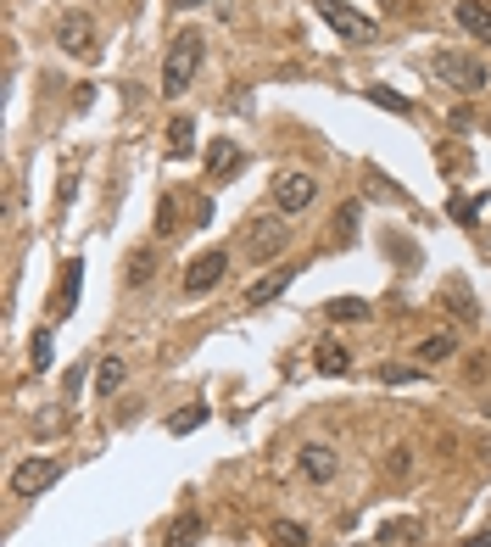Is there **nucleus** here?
Wrapping results in <instances>:
<instances>
[{
    "label": "nucleus",
    "instance_id": "obj_5",
    "mask_svg": "<svg viewBox=\"0 0 491 547\" xmlns=\"http://www.w3.org/2000/svg\"><path fill=\"white\" fill-rule=\"evenodd\" d=\"M56 45L68 51V56H95V17L79 12V6H68V12H61V23H56Z\"/></svg>",
    "mask_w": 491,
    "mask_h": 547
},
{
    "label": "nucleus",
    "instance_id": "obj_17",
    "mask_svg": "<svg viewBox=\"0 0 491 547\" xmlns=\"http://www.w3.org/2000/svg\"><path fill=\"white\" fill-rule=\"evenodd\" d=\"M452 352H458V335H452V330L424 335V341H419V363H441V358H452Z\"/></svg>",
    "mask_w": 491,
    "mask_h": 547
},
{
    "label": "nucleus",
    "instance_id": "obj_1",
    "mask_svg": "<svg viewBox=\"0 0 491 547\" xmlns=\"http://www.w3.org/2000/svg\"><path fill=\"white\" fill-rule=\"evenodd\" d=\"M202 51H207V40L195 34V28L174 34L168 61H162V95H184V90H190V79L202 73Z\"/></svg>",
    "mask_w": 491,
    "mask_h": 547
},
{
    "label": "nucleus",
    "instance_id": "obj_23",
    "mask_svg": "<svg viewBox=\"0 0 491 547\" xmlns=\"http://www.w3.org/2000/svg\"><path fill=\"white\" fill-rule=\"evenodd\" d=\"M274 542H279V547H307V531H302L297 520H279V525H274Z\"/></svg>",
    "mask_w": 491,
    "mask_h": 547
},
{
    "label": "nucleus",
    "instance_id": "obj_14",
    "mask_svg": "<svg viewBox=\"0 0 491 547\" xmlns=\"http://www.w3.org/2000/svg\"><path fill=\"white\" fill-rule=\"evenodd\" d=\"M202 542V514H179V520L168 525V542L162 547H195Z\"/></svg>",
    "mask_w": 491,
    "mask_h": 547
},
{
    "label": "nucleus",
    "instance_id": "obj_8",
    "mask_svg": "<svg viewBox=\"0 0 491 547\" xmlns=\"http://www.w3.org/2000/svg\"><path fill=\"white\" fill-rule=\"evenodd\" d=\"M285 246H290V230H285L279 218H257L251 230H246V251L257 257V263H263V257H279Z\"/></svg>",
    "mask_w": 491,
    "mask_h": 547
},
{
    "label": "nucleus",
    "instance_id": "obj_10",
    "mask_svg": "<svg viewBox=\"0 0 491 547\" xmlns=\"http://www.w3.org/2000/svg\"><path fill=\"white\" fill-rule=\"evenodd\" d=\"M452 17H458V28H464V34H475V40L491 45V6H486V0H458Z\"/></svg>",
    "mask_w": 491,
    "mask_h": 547
},
{
    "label": "nucleus",
    "instance_id": "obj_6",
    "mask_svg": "<svg viewBox=\"0 0 491 547\" xmlns=\"http://www.w3.org/2000/svg\"><path fill=\"white\" fill-rule=\"evenodd\" d=\"M318 17L335 28V34H346V40H374L380 28H374V17H364V12H352V6H341V0H318Z\"/></svg>",
    "mask_w": 491,
    "mask_h": 547
},
{
    "label": "nucleus",
    "instance_id": "obj_21",
    "mask_svg": "<svg viewBox=\"0 0 491 547\" xmlns=\"http://www.w3.org/2000/svg\"><path fill=\"white\" fill-rule=\"evenodd\" d=\"M168 146H174V156H190V151H195V123H190V118H174Z\"/></svg>",
    "mask_w": 491,
    "mask_h": 547
},
{
    "label": "nucleus",
    "instance_id": "obj_7",
    "mask_svg": "<svg viewBox=\"0 0 491 547\" xmlns=\"http://www.w3.org/2000/svg\"><path fill=\"white\" fill-rule=\"evenodd\" d=\"M223 269H229V257H223V246H212V251H202V257H195V263L184 269V291H190V297H207V291H212V285L223 279Z\"/></svg>",
    "mask_w": 491,
    "mask_h": 547
},
{
    "label": "nucleus",
    "instance_id": "obj_15",
    "mask_svg": "<svg viewBox=\"0 0 491 547\" xmlns=\"http://www.w3.org/2000/svg\"><path fill=\"white\" fill-rule=\"evenodd\" d=\"M313 363H318V374H346V346L341 341H318V352H313Z\"/></svg>",
    "mask_w": 491,
    "mask_h": 547
},
{
    "label": "nucleus",
    "instance_id": "obj_30",
    "mask_svg": "<svg viewBox=\"0 0 491 547\" xmlns=\"http://www.w3.org/2000/svg\"><path fill=\"white\" fill-rule=\"evenodd\" d=\"M486 413H491V402H486Z\"/></svg>",
    "mask_w": 491,
    "mask_h": 547
},
{
    "label": "nucleus",
    "instance_id": "obj_28",
    "mask_svg": "<svg viewBox=\"0 0 491 547\" xmlns=\"http://www.w3.org/2000/svg\"><path fill=\"white\" fill-rule=\"evenodd\" d=\"M469 547H491V531H480V536H475V542H469Z\"/></svg>",
    "mask_w": 491,
    "mask_h": 547
},
{
    "label": "nucleus",
    "instance_id": "obj_16",
    "mask_svg": "<svg viewBox=\"0 0 491 547\" xmlns=\"http://www.w3.org/2000/svg\"><path fill=\"white\" fill-rule=\"evenodd\" d=\"M364 95H369L374 107H385V112H397V118H413V101H408V95H397V90H391V84H369Z\"/></svg>",
    "mask_w": 491,
    "mask_h": 547
},
{
    "label": "nucleus",
    "instance_id": "obj_3",
    "mask_svg": "<svg viewBox=\"0 0 491 547\" xmlns=\"http://www.w3.org/2000/svg\"><path fill=\"white\" fill-rule=\"evenodd\" d=\"M313 202H318V179H313V174L285 168V174L274 179V207H279V212H307Z\"/></svg>",
    "mask_w": 491,
    "mask_h": 547
},
{
    "label": "nucleus",
    "instance_id": "obj_18",
    "mask_svg": "<svg viewBox=\"0 0 491 547\" xmlns=\"http://www.w3.org/2000/svg\"><path fill=\"white\" fill-rule=\"evenodd\" d=\"M330 318H352V325H364V318H374V307L364 302V297H335L330 307H324Z\"/></svg>",
    "mask_w": 491,
    "mask_h": 547
},
{
    "label": "nucleus",
    "instance_id": "obj_19",
    "mask_svg": "<svg viewBox=\"0 0 491 547\" xmlns=\"http://www.w3.org/2000/svg\"><path fill=\"white\" fill-rule=\"evenodd\" d=\"M123 358H101V369H95V391H101V397H112L118 391V385H123Z\"/></svg>",
    "mask_w": 491,
    "mask_h": 547
},
{
    "label": "nucleus",
    "instance_id": "obj_20",
    "mask_svg": "<svg viewBox=\"0 0 491 547\" xmlns=\"http://www.w3.org/2000/svg\"><path fill=\"white\" fill-rule=\"evenodd\" d=\"M151 274H156V251H151V246L128 251V285H146Z\"/></svg>",
    "mask_w": 491,
    "mask_h": 547
},
{
    "label": "nucleus",
    "instance_id": "obj_27",
    "mask_svg": "<svg viewBox=\"0 0 491 547\" xmlns=\"http://www.w3.org/2000/svg\"><path fill=\"white\" fill-rule=\"evenodd\" d=\"M168 6H179V12H195V6H207V0H168Z\"/></svg>",
    "mask_w": 491,
    "mask_h": 547
},
{
    "label": "nucleus",
    "instance_id": "obj_11",
    "mask_svg": "<svg viewBox=\"0 0 491 547\" xmlns=\"http://www.w3.org/2000/svg\"><path fill=\"white\" fill-rule=\"evenodd\" d=\"M290 279H297V269H274L269 279H257V285H251V291H246V302H251V307H263V302H274V297L285 291V285H290Z\"/></svg>",
    "mask_w": 491,
    "mask_h": 547
},
{
    "label": "nucleus",
    "instance_id": "obj_12",
    "mask_svg": "<svg viewBox=\"0 0 491 547\" xmlns=\"http://www.w3.org/2000/svg\"><path fill=\"white\" fill-rule=\"evenodd\" d=\"M79 279H84V263H68V269H61V291H56V302H51L56 318L73 313V302H79Z\"/></svg>",
    "mask_w": 491,
    "mask_h": 547
},
{
    "label": "nucleus",
    "instance_id": "obj_2",
    "mask_svg": "<svg viewBox=\"0 0 491 547\" xmlns=\"http://www.w3.org/2000/svg\"><path fill=\"white\" fill-rule=\"evenodd\" d=\"M436 73H441V84H452L458 95H480L486 84H491V68L480 56H469V51H441L436 56Z\"/></svg>",
    "mask_w": 491,
    "mask_h": 547
},
{
    "label": "nucleus",
    "instance_id": "obj_9",
    "mask_svg": "<svg viewBox=\"0 0 491 547\" xmlns=\"http://www.w3.org/2000/svg\"><path fill=\"white\" fill-rule=\"evenodd\" d=\"M335 469H341V458H335L330 441H307V447H302V475L313 480V486H330Z\"/></svg>",
    "mask_w": 491,
    "mask_h": 547
},
{
    "label": "nucleus",
    "instance_id": "obj_26",
    "mask_svg": "<svg viewBox=\"0 0 491 547\" xmlns=\"http://www.w3.org/2000/svg\"><path fill=\"white\" fill-rule=\"evenodd\" d=\"M34 363H40V369L51 363V335H40V341H34Z\"/></svg>",
    "mask_w": 491,
    "mask_h": 547
},
{
    "label": "nucleus",
    "instance_id": "obj_24",
    "mask_svg": "<svg viewBox=\"0 0 491 547\" xmlns=\"http://www.w3.org/2000/svg\"><path fill=\"white\" fill-rule=\"evenodd\" d=\"M380 380H385V385H413V380H424V369H402V363H380Z\"/></svg>",
    "mask_w": 491,
    "mask_h": 547
},
{
    "label": "nucleus",
    "instance_id": "obj_22",
    "mask_svg": "<svg viewBox=\"0 0 491 547\" xmlns=\"http://www.w3.org/2000/svg\"><path fill=\"white\" fill-rule=\"evenodd\" d=\"M202 425H207V408H202V402H190L179 420H168V436H190V430H202Z\"/></svg>",
    "mask_w": 491,
    "mask_h": 547
},
{
    "label": "nucleus",
    "instance_id": "obj_29",
    "mask_svg": "<svg viewBox=\"0 0 491 547\" xmlns=\"http://www.w3.org/2000/svg\"><path fill=\"white\" fill-rule=\"evenodd\" d=\"M486 135H491V118H486Z\"/></svg>",
    "mask_w": 491,
    "mask_h": 547
},
{
    "label": "nucleus",
    "instance_id": "obj_25",
    "mask_svg": "<svg viewBox=\"0 0 491 547\" xmlns=\"http://www.w3.org/2000/svg\"><path fill=\"white\" fill-rule=\"evenodd\" d=\"M352 223H357V207H352V202H346V207H341V212H335V230H341V235H352Z\"/></svg>",
    "mask_w": 491,
    "mask_h": 547
},
{
    "label": "nucleus",
    "instance_id": "obj_4",
    "mask_svg": "<svg viewBox=\"0 0 491 547\" xmlns=\"http://www.w3.org/2000/svg\"><path fill=\"white\" fill-rule=\"evenodd\" d=\"M61 480V458H23L17 469H12V492L17 497H40V492H51Z\"/></svg>",
    "mask_w": 491,
    "mask_h": 547
},
{
    "label": "nucleus",
    "instance_id": "obj_13",
    "mask_svg": "<svg viewBox=\"0 0 491 547\" xmlns=\"http://www.w3.org/2000/svg\"><path fill=\"white\" fill-rule=\"evenodd\" d=\"M207 174H212V179H229V174H241V151L229 146V140H218V146L207 151Z\"/></svg>",
    "mask_w": 491,
    "mask_h": 547
}]
</instances>
